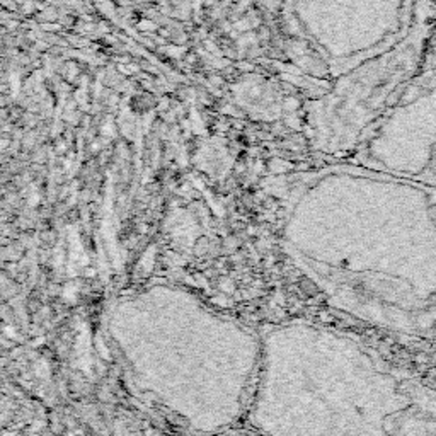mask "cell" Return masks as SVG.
<instances>
[{
	"label": "cell",
	"instance_id": "obj_1",
	"mask_svg": "<svg viewBox=\"0 0 436 436\" xmlns=\"http://www.w3.org/2000/svg\"><path fill=\"white\" fill-rule=\"evenodd\" d=\"M421 40L406 38L382 55L363 61L327 96L316 116L320 143L329 152L348 148L378 116L390 94L416 65Z\"/></svg>",
	"mask_w": 436,
	"mask_h": 436
},
{
	"label": "cell",
	"instance_id": "obj_2",
	"mask_svg": "<svg viewBox=\"0 0 436 436\" xmlns=\"http://www.w3.org/2000/svg\"><path fill=\"white\" fill-rule=\"evenodd\" d=\"M138 27H140V29H143V31H147V29H154L155 26H154V22H150L148 19H145L143 22H140V26H138Z\"/></svg>",
	"mask_w": 436,
	"mask_h": 436
},
{
	"label": "cell",
	"instance_id": "obj_3",
	"mask_svg": "<svg viewBox=\"0 0 436 436\" xmlns=\"http://www.w3.org/2000/svg\"><path fill=\"white\" fill-rule=\"evenodd\" d=\"M22 10H24V12H26V14H29V12H33V10H34V7H33V3H31V2H27V3H24V9H22Z\"/></svg>",
	"mask_w": 436,
	"mask_h": 436
},
{
	"label": "cell",
	"instance_id": "obj_4",
	"mask_svg": "<svg viewBox=\"0 0 436 436\" xmlns=\"http://www.w3.org/2000/svg\"><path fill=\"white\" fill-rule=\"evenodd\" d=\"M48 2H53V0H48Z\"/></svg>",
	"mask_w": 436,
	"mask_h": 436
}]
</instances>
